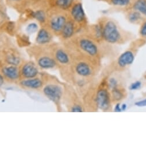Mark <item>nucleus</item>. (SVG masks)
<instances>
[{
  "label": "nucleus",
  "mask_w": 146,
  "mask_h": 146,
  "mask_svg": "<svg viewBox=\"0 0 146 146\" xmlns=\"http://www.w3.org/2000/svg\"><path fill=\"white\" fill-rule=\"evenodd\" d=\"M51 36L49 32L45 29H40L36 37V42L40 44H45L50 42Z\"/></svg>",
  "instance_id": "obj_16"
},
{
  "label": "nucleus",
  "mask_w": 146,
  "mask_h": 146,
  "mask_svg": "<svg viewBox=\"0 0 146 146\" xmlns=\"http://www.w3.org/2000/svg\"><path fill=\"white\" fill-rule=\"evenodd\" d=\"M38 74V70L37 68L31 63L26 64L22 68V74L26 78H33L37 76Z\"/></svg>",
  "instance_id": "obj_13"
},
{
  "label": "nucleus",
  "mask_w": 146,
  "mask_h": 146,
  "mask_svg": "<svg viewBox=\"0 0 146 146\" xmlns=\"http://www.w3.org/2000/svg\"><path fill=\"white\" fill-rule=\"evenodd\" d=\"M56 60L62 64L65 65L69 62L70 58L68 54L62 49H58L55 53Z\"/></svg>",
  "instance_id": "obj_19"
},
{
  "label": "nucleus",
  "mask_w": 146,
  "mask_h": 146,
  "mask_svg": "<svg viewBox=\"0 0 146 146\" xmlns=\"http://www.w3.org/2000/svg\"><path fill=\"white\" fill-rule=\"evenodd\" d=\"M126 17L129 22L132 24H141L144 20V16L139 12L132 8L126 10Z\"/></svg>",
  "instance_id": "obj_11"
},
{
  "label": "nucleus",
  "mask_w": 146,
  "mask_h": 146,
  "mask_svg": "<svg viewBox=\"0 0 146 146\" xmlns=\"http://www.w3.org/2000/svg\"><path fill=\"white\" fill-rule=\"evenodd\" d=\"M108 86H109V88L112 90L113 88H115L117 87L118 82H117V80L115 78H111L109 80V82H108Z\"/></svg>",
  "instance_id": "obj_26"
},
{
  "label": "nucleus",
  "mask_w": 146,
  "mask_h": 146,
  "mask_svg": "<svg viewBox=\"0 0 146 146\" xmlns=\"http://www.w3.org/2000/svg\"><path fill=\"white\" fill-rule=\"evenodd\" d=\"M95 100L96 106L99 109L106 111L110 108L111 98L106 88H101L97 91Z\"/></svg>",
  "instance_id": "obj_4"
},
{
  "label": "nucleus",
  "mask_w": 146,
  "mask_h": 146,
  "mask_svg": "<svg viewBox=\"0 0 146 146\" xmlns=\"http://www.w3.org/2000/svg\"><path fill=\"white\" fill-rule=\"evenodd\" d=\"M76 30V25L71 19L68 20L61 31V35L64 39H69L74 36Z\"/></svg>",
  "instance_id": "obj_10"
},
{
  "label": "nucleus",
  "mask_w": 146,
  "mask_h": 146,
  "mask_svg": "<svg viewBox=\"0 0 146 146\" xmlns=\"http://www.w3.org/2000/svg\"><path fill=\"white\" fill-rule=\"evenodd\" d=\"M141 87V82L137 81L133 83H132L130 87H129V90H136L139 88H140Z\"/></svg>",
  "instance_id": "obj_27"
},
{
  "label": "nucleus",
  "mask_w": 146,
  "mask_h": 146,
  "mask_svg": "<svg viewBox=\"0 0 146 146\" xmlns=\"http://www.w3.org/2000/svg\"><path fill=\"white\" fill-rule=\"evenodd\" d=\"M102 1L109 5L124 8L125 10H127L131 8L135 0H102Z\"/></svg>",
  "instance_id": "obj_12"
},
{
  "label": "nucleus",
  "mask_w": 146,
  "mask_h": 146,
  "mask_svg": "<svg viewBox=\"0 0 146 146\" xmlns=\"http://www.w3.org/2000/svg\"><path fill=\"white\" fill-rule=\"evenodd\" d=\"M98 42L85 36L81 37L78 40V45L81 50L88 57L98 62L100 58V46Z\"/></svg>",
  "instance_id": "obj_2"
},
{
  "label": "nucleus",
  "mask_w": 146,
  "mask_h": 146,
  "mask_svg": "<svg viewBox=\"0 0 146 146\" xmlns=\"http://www.w3.org/2000/svg\"><path fill=\"white\" fill-rule=\"evenodd\" d=\"M7 61L9 64L13 65H17L20 63V59L14 56H10L7 58Z\"/></svg>",
  "instance_id": "obj_23"
},
{
  "label": "nucleus",
  "mask_w": 146,
  "mask_h": 146,
  "mask_svg": "<svg viewBox=\"0 0 146 146\" xmlns=\"http://www.w3.org/2000/svg\"><path fill=\"white\" fill-rule=\"evenodd\" d=\"M131 8L139 12L146 19V0H135Z\"/></svg>",
  "instance_id": "obj_15"
},
{
  "label": "nucleus",
  "mask_w": 146,
  "mask_h": 146,
  "mask_svg": "<svg viewBox=\"0 0 146 146\" xmlns=\"http://www.w3.org/2000/svg\"><path fill=\"white\" fill-rule=\"evenodd\" d=\"M21 84L25 87L32 88V89H38L40 88L42 86V82L39 79H30L23 80L21 82Z\"/></svg>",
  "instance_id": "obj_17"
},
{
  "label": "nucleus",
  "mask_w": 146,
  "mask_h": 146,
  "mask_svg": "<svg viewBox=\"0 0 146 146\" xmlns=\"http://www.w3.org/2000/svg\"><path fill=\"white\" fill-rule=\"evenodd\" d=\"M115 111L116 112H121V107L120 106V104H117L116 106H115Z\"/></svg>",
  "instance_id": "obj_30"
},
{
  "label": "nucleus",
  "mask_w": 146,
  "mask_h": 146,
  "mask_svg": "<svg viewBox=\"0 0 146 146\" xmlns=\"http://www.w3.org/2000/svg\"><path fill=\"white\" fill-rule=\"evenodd\" d=\"M127 108V105L125 104H123L122 105V106L121 107V111H125Z\"/></svg>",
  "instance_id": "obj_32"
},
{
  "label": "nucleus",
  "mask_w": 146,
  "mask_h": 146,
  "mask_svg": "<svg viewBox=\"0 0 146 146\" xmlns=\"http://www.w3.org/2000/svg\"><path fill=\"white\" fill-rule=\"evenodd\" d=\"M4 78H3V77L2 76V75H0V87H1L2 86H3V84H4Z\"/></svg>",
  "instance_id": "obj_31"
},
{
  "label": "nucleus",
  "mask_w": 146,
  "mask_h": 146,
  "mask_svg": "<svg viewBox=\"0 0 146 146\" xmlns=\"http://www.w3.org/2000/svg\"><path fill=\"white\" fill-rule=\"evenodd\" d=\"M66 15L64 12H60L55 15L50 21V27L55 33H61L62 29L67 21Z\"/></svg>",
  "instance_id": "obj_5"
},
{
  "label": "nucleus",
  "mask_w": 146,
  "mask_h": 146,
  "mask_svg": "<svg viewBox=\"0 0 146 146\" xmlns=\"http://www.w3.org/2000/svg\"><path fill=\"white\" fill-rule=\"evenodd\" d=\"M38 26L35 23H31L29 24L27 28V31L29 33H33L36 32L38 30Z\"/></svg>",
  "instance_id": "obj_25"
},
{
  "label": "nucleus",
  "mask_w": 146,
  "mask_h": 146,
  "mask_svg": "<svg viewBox=\"0 0 146 146\" xmlns=\"http://www.w3.org/2000/svg\"><path fill=\"white\" fill-rule=\"evenodd\" d=\"M77 74L83 78H88L93 75L94 68L88 62L81 61L78 62L75 68Z\"/></svg>",
  "instance_id": "obj_7"
},
{
  "label": "nucleus",
  "mask_w": 146,
  "mask_h": 146,
  "mask_svg": "<svg viewBox=\"0 0 146 146\" xmlns=\"http://www.w3.org/2000/svg\"><path fill=\"white\" fill-rule=\"evenodd\" d=\"M32 16L40 23H44L46 20V14L43 11H37L33 13Z\"/></svg>",
  "instance_id": "obj_22"
},
{
  "label": "nucleus",
  "mask_w": 146,
  "mask_h": 146,
  "mask_svg": "<svg viewBox=\"0 0 146 146\" xmlns=\"http://www.w3.org/2000/svg\"><path fill=\"white\" fill-rule=\"evenodd\" d=\"M98 22L102 30L104 41L110 44H121L129 40L131 33L123 29L113 19L106 17H101Z\"/></svg>",
  "instance_id": "obj_1"
},
{
  "label": "nucleus",
  "mask_w": 146,
  "mask_h": 146,
  "mask_svg": "<svg viewBox=\"0 0 146 146\" xmlns=\"http://www.w3.org/2000/svg\"><path fill=\"white\" fill-rule=\"evenodd\" d=\"M89 34L87 35L98 43L104 41L102 36V30L101 24L98 22L97 24L90 26L89 28Z\"/></svg>",
  "instance_id": "obj_8"
},
{
  "label": "nucleus",
  "mask_w": 146,
  "mask_h": 146,
  "mask_svg": "<svg viewBox=\"0 0 146 146\" xmlns=\"http://www.w3.org/2000/svg\"><path fill=\"white\" fill-rule=\"evenodd\" d=\"M71 111L73 112H82L83 111V108L80 105H75L71 108Z\"/></svg>",
  "instance_id": "obj_28"
},
{
  "label": "nucleus",
  "mask_w": 146,
  "mask_h": 146,
  "mask_svg": "<svg viewBox=\"0 0 146 146\" xmlns=\"http://www.w3.org/2000/svg\"><path fill=\"white\" fill-rule=\"evenodd\" d=\"M69 9L71 19L76 24H84L86 22V16L81 2L75 1Z\"/></svg>",
  "instance_id": "obj_3"
},
{
  "label": "nucleus",
  "mask_w": 146,
  "mask_h": 146,
  "mask_svg": "<svg viewBox=\"0 0 146 146\" xmlns=\"http://www.w3.org/2000/svg\"><path fill=\"white\" fill-rule=\"evenodd\" d=\"M39 65L43 69H50L56 65L55 61L48 57H43L38 61Z\"/></svg>",
  "instance_id": "obj_18"
},
{
  "label": "nucleus",
  "mask_w": 146,
  "mask_h": 146,
  "mask_svg": "<svg viewBox=\"0 0 146 146\" xmlns=\"http://www.w3.org/2000/svg\"><path fill=\"white\" fill-rule=\"evenodd\" d=\"M135 106L137 107H146V99L135 103Z\"/></svg>",
  "instance_id": "obj_29"
},
{
  "label": "nucleus",
  "mask_w": 146,
  "mask_h": 146,
  "mask_svg": "<svg viewBox=\"0 0 146 146\" xmlns=\"http://www.w3.org/2000/svg\"><path fill=\"white\" fill-rule=\"evenodd\" d=\"M124 91L123 89L119 88L118 87L112 90L111 100L113 102H119L124 98Z\"/></svg>",
  "instance_id": "obj_20"
},
{
  "label": "nucleus",
  "mask_w": 146,
  "mask_h": 146,
  "mask_svg": "<svg viewBox=\"0 0 146 146\" xmlns=\"http://www.w3.org/2000/svg\"><path fill=\"white\" fill-rule=\"evenodd\" d=\"M10 1H15V2H17V1H20V0H10Z\"/></svg>",
  "instance_id": "obj_33"
},
{
  "label": "nucleus",
  "mask_w": 146,
  "mask_h": 146,
  "mask_svg": "<svg viewBox=\"0 0 146 146\" xmlns=\"http://www.w3.org/2000/svg\"><path fill=\"white\" fill-rule=\"evenodd\" d=\"M75 2V0H55L56 5L63 11L69 9Z\"/></svg>",
  "instance_id": "obj_21"
},
{
  "label": "nucleus",
  "mask_w": 146,
  "mask_h": 146,
  "mask_svg": "<svg viewBox=\"0 0 146 146\" xmlns=\"http://www.w3.org/2000/svg\"><path fill=\"white\" fill-rule=\"evenodd\" d=\"M139 33L141 37H146V20H144L141 24Z\"/></svg>",
  "instance_id": "obj_24"
},
{
  "label": "nucleus",
  "mask_w": 146,
  "mask_h": 146,
  "mask_svg": "<svg viewBox=\"0 0 146 146\" xmlns=\"http://www.w3.org/2000/svg\"><path fill=\"white\" fill-rule=\"evenodd\" d=\"M5 76L12 80H16L19 77V72L18 69L15 66H9L5 67L3 69Z\"/></svg>",
  "instance_id": "obj_14"
},
{
  "label": "nucleus",
  "mask_w": 146,
  "mask_h": 146,
  "mask_svg": "<svg viewBox=\"0 0 146 146\" xmlns=\"http://www.w3.org/2000/svg\"><path fill=\"white\" fill-rule=\"evenodd\" d=\"M44 95L51 101L58 103L62 95V90L57 85L50 84L44 87L43 90Z\"/></svg>",
  "instance_id": "obj_6"
},
{
  "label": "nucleus",
  "mask_w": 146,
  "mask_h": 146,
  "mask_svg": "<svg viewBox=\"0 0 146 146\" xmlns=\"http://www.w3.org/2000/svg\"><path fill=\"white\" fill-rule=\"evenodd\" d=\"M134 59V53L131 50H127L119 57L117 63L120 68H123L131 65L133 62Z\"/></svg>",
  "instance_id": "obj_9"
}]
</instances>
